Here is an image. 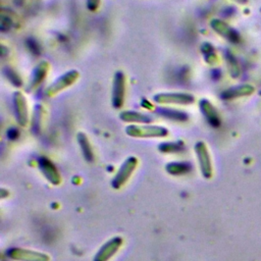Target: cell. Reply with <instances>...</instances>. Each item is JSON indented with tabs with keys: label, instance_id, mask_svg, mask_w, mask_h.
<instances>
[{
	"label": "cell",
	"instance_id": "19",
	"mask_svg": "<svg viewBox=\"0 0 261 261\" xmlns=\"http://www.w3.org/2000/svg\"><path fill=\"white\" fill-rule=\"evenodd\" d=\"M167 170L171 173H180V172H185L187 170V166L184 164L172 163V164L167 165Z\"/></svg>",
	"mask_w": 261,
	"mask_h": 261
},
{
	"label": "cell",
	"instance_id": "20",
	"mask_svg": "<svg viewBox=\"0 0 261 261\" xmlns=\"http://www.w3.org/2000/svg\"><path fill=\"white\" fill-rule=\"evenodd\" d=\"M6 76L9 79V81L15 85V86H20L21 85V80L18 77V75L12 71L11 69H7V73H6Z\"/></svg>",
	"mask_w": 261,
	"mask_h": 261
},
{
	"label": "cell",
	"instance_id": "15",
	"mask_svg": "<svg viewBox=\"0 0 261 261\" xmlns=\"http://www.w3.org/2000/svg\"><path fill=\"white\" fill-rule=\"evenodd\" d=\"M49 69V64L46 61L41 62L37 68L34 71L33 74V79H32V87H37L40 83H42V81L45 79L47 71Z\"/></svg>",
	"mask_w": 261,
	"mask_h": 261
},
{
	"label": "cell",
	"instance_id": "22",
	"mask_svg": "<svg viewBox=\"0 0 261 261\" xmlns=\"http://www.w3.org/2000/svg\"><path fill=\"white\" fill-rule=\"evenodd\" d=\"M23 1H24V0H13L14 4H15L16 6H21V5L23 4Z\"/></svg>",
	"mask_w": 261,
	"mask_h": 261
},
{
	"label": "cell",
	"instance_id": "4",
	"mask_svg": "<svg viewBox=\"0 0 261 261\" xmlns=\"http://www.w3.org/2000/svg\"><path fill=\"white\" fill-rule=\"evenodd\" d=\"M79 75H80V73L75 69L69 70L66 73L62 74L60 77H58L56 81H54V83L50 87H48L47 95L53 96V95L59 93L60 91L68 88L79 79Z\"/></svg>",
	"mask_w": 261,
	"mask_h": 261
},
{
	"label": "cell",
	"instance_id": "7",
	"mask_svg": "<svg viewBox=\"0 0 261 261\" xmlns=\"http://www.w3.org/2000/svg\"><path fill=\"white\" fill-rule=\"evenodd\" d=\"M13 102L15 106V113L20 125H25L28 123V105L25 97L20 92H15L13 94Z\"/></svg>",
	"mask_w": 261,
	"mask_h": 261
},
{
	"label": "cell",
	"instance_id": "10",
	"mask_svg": "<svg viewBox=\"0 0 261 261\" xmlns=\"http://www.w3.org/2000/svg\"><path fill=\"white\" fill-rule=\"evenodd\" d=\"M10 257L23 261H48V256L44 254H40L38 252H31L28 250L14 249L9 253Z\"/></svg>",
	"mask_w": 261,
	"mask_h": 261
},
{
	"label": "cell",
	"instance_id": "6",
	"mask_svg": "<svg viewBox=\"0 0 261 261\" xmlns=\"http://www.w3.org/2000/svg\"><path fill=\"white\" fill-rule=\"evenodd\" d=\"M195 150H196V153L198 155V159H199V162H200L203 174L206 177H209L211 175L212 167H211V160H210L209 152L207 150V147H206L205 143L199 142L195 146Z\"/></svg>",
	"mask_w": 261,
	"mask_h": 261
},
{
	"label": "cell",
	"instance_id": "5",
	"mask_svg": "<svg viewBox=\"0 0 261 261\" xmlns=\"http://www.w3.org/2000/svg\"><path fill=\"white\" fill-rule=\"evenodd\" d=\"M211 28L220 36L225 38L227 41L231 43H239L240 42V35L237 31H234L231 27H229L226 22L221 19L214 18L211 20Z\"/></svg>",
	"mask_w": 261,
	"mask_h": 261
},
{
	"label": "cell",
	"instance_id": "21",
	"mask_svg": "<svg viewBox=\"0 0 261 261\" xmlns=\"http://www.w3.org/2000/svg\"><path fill=\"white\" fill-rule=\"evenodd\" d=\"M99 5H100V0H87V7L91 11L97 10Z\"/></svg>",
	"mask_w": 261,
	"mask_h": 261
},
{
	"label": "cell",
	"instance_id": "14",
	"mask_svg": "<svg viewBox=\"0 0 261 261\" xmlns=\"http://www.w3.org/2000/svg\"><path fill=\"white\" fill-rule=\"evenodd\" d=\"M40 166L42 167L43 172L46 174V176H47L53 184H58V182H59L60 177H59V175H58V172L56 171L54 165H53L50 161H48V160H46V159H43V160L41 161Z\"/></svg>",
	"mask_w": 261,
	"mask_h": 261
},
{
	"label": "cell",
	"instance_id": "13",
	"mask_svg": "<svg viewBox=\"0 0 261 261\" xmlns=\"http://www.w3.org/2000/svg\"><path fill=\"white\" fill-rule=\"evenodd\" d=\"M120 119L127 122H149L151 120V118L148 115H145L136 111L121 112Z\"/></svg>",
	"mask_w": 261,
	"mask_h": 261
},
{
	"label": "cell",
	"instance_id": "17",
	"mask_svg": "<svg viewBox=\"0 0 261 261\" xmlns=\"http://www.w3.org/2000/svg\"><path fill=\"white\" fill-rule=\"evenodd\" d=\"M12 19L8 16V15H5L4 12L2 11V14H1V24H0V30L1 32H6L8 30H10V28L12 27Z\"/></svg>",
	"mask_w": 261,
	"mask_h": 261
},
{
	"label": "cell",
	"instance_id": "23",
	"mask_svg": "<svg viewBox=\"0 0 261 261\" xmlns=\"http://www.w3.org/2000/svg\"><path fill=\"white\" fill-rule=\"evenodd\" d=\"M230 1H233L238 4H246L248 2V0H230Z\"/></svg>",
	"mask_w": 261,
	"mask_h": 261
},
{
	"label": "cell",
	"instance_id": "9",
	"mask_svg": "<svg viewBox=\"0 0 261 261\" xmlns=\"http://www.w3.org/2000/svg\"><path fill=\"white\" fill-rule=\"evenodd\" d=\"M136 165H137V159L134 158V157L128 158L125 161V163L121 166V168L119 169V172L117 173L116 177L114 178L113 186L116 187V188H119L128 178V176L132 174Z\"/></svg>",
	"mask_w": 261,
	"mask_h": 261
},
{
	"label": "cell",
	"instance_id": "1",
	"mask_svg": "<svg viewBox=\"0 0 261 261\" xmlns=\"http://www.w3.org/2000/svg\"><path fill=\"white\" fill-rule=\"evenodd\" d=\"M126 134L134 138H154L166 136L167 129L158 125H128Z\"/></svg>",
	"mask_w": 261,
	"mask_h": 261
},
{
	"label": "cell",
	"instance_id": "18",
	"mask_svg": "<svg viewBox=\"0 0 261 261\" xmlns=\"http://www.w3.org/2000/svg\"><path fill=\"white\" fill-rule=\"evenodd\" d=\"M228 67H229V71L231 76L237 77L240 75V67L238 65L237 60L233 58V56H229V60H228Z\"/></svg>",
	"mask_w": 261,
	"mask_h": 261
},
{
	"label": "cell",
	"instance_id": "8",
	"mask_svg": "<svg viewBox=\"0 0 261 261\" xmlns=\"http://www.w3.org/2000/svg\"><path fill=\"white\" fill-rule=\"evenodd\" d=\"M255 88L251 85L245 84V85H239L232 88H229L222 92L221 97L224 100H230V99H236L240 97H245V96H250L254 93Z\"/></svg>",
	"mask_w": 261,
	"mask_h": 261
},
{
	"label": "cell",
	"instance_id": "2",
	"mask_svg": "<svg viewBox=\"0 0 261 261\" xmlns=\"http://www.w3.org/2000/svg\"><path fill=\"white\" fill-rule=\"evenodd\" d=\"M154 100L159 104L187 105L193 103L195 98L188 93H160L154 96Z\"/></svg>",
	"mask_w": 261,
	"mask_h": 261
},
{
	"label": "cell",
	"instance_id": "11",
	"mask_svg": "<svg viewBox=\"0 0 261 261\" xmlns=\"http://www.w3.org/2000/svg\"><path fill=\"white\" fill-rule=\"evenodd\" d=\"M200 108L203 112V114L206 116L207 120L210 122V124L217 126L220 123V119L218 116V113L216 111V109L214 108V106L208 101V100H201L200 101Z\"/></svg>",
	"mask_w": 261,
	"mask_h": 261
},
{
	"label": "cell",
	"instance_id": "3",
	"mask_svg": "<svg viewBox=\"0 0 261 261\" xmlns=\"http://www.w3.org/2000/svg\"><path fill=\"white\" fill-rule=\"evenodd\" d=\"M125 93V77L122 71H116L113 76L112 85V105L115 108H120L123 104Z\"/></svg>",
	"mask_w": 261,
	"mask_h": 261
},
{
	"label": "cell",
	"instance_id": "12",
	"mask_svg": "<svg viewBox=\"0 0 261 261\" xmlns=\"http://www.w3.org/2000/svg\"><path fill=\"white\" fill-rule=\"evenodd\" d=\"M119 245H120L119 239H114L109 243L105 244V246L101 249L99 254L96 256L95 261H106L110 256L113 255V253L117 250Z\"/></svg>",
	"mask_w": 261,
	"mask_h": 261
},
{
	"label": "cell",
	"instance_id": "16",
	"mask_svg": "<svg viewBox=\"0 0 261 261\" xmlns=\"http://www.w3.org/2000/svg\"><path fill=\"white\" fill-rule=\"evenodd\" d=\"M77 139H79V143L81 145V148H82V151H83L85 157L88 160H92L93 154H92V150H91V146H90V143L88 141V138L86 137L85 134L80 133L77 135Z\"/></svg>",
	"mask_w": 261,
	"mask_h": 261
}]
</instances>
